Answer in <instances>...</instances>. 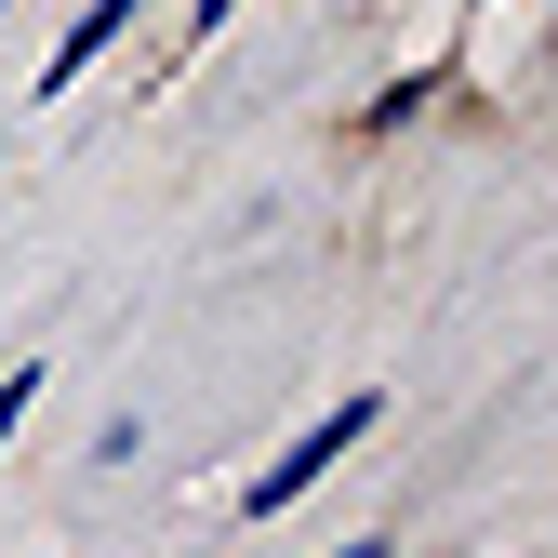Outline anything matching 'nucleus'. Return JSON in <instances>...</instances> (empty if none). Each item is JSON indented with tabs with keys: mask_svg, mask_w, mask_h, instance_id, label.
Listing matches in <instances>:
<instances>
[{
	"mask_svg": "<svg viewBox=\"0 0 558 558\" xmlns=\"http://www.w3.org/2000/svg\"><path fill=\"white\" fill-rule=\"evenodd\" d=\"M373 426H386V399H373V386H360V399H332V412H319V426H306V439H279V452H266V478H253V493H240V519H293V506H306V493H319V478H332L345 452H360V439H373Z\"/></svg>",
	"mask_w": 558,
	"mask_h": 558,
	"instance_id": "f257e3e1",
	"label": "nucleus"
},
{
	"mask_svg": "<svg viewBox=\"0 0 558 558\" xmlns=\"http://www.w3.org/2000/svg\"><path fill=\"white\" fill-rule=\"evenodd\" d=\"M133 14H147V0H94V14H81V27L53 40V66H40V94H66V81H81V66H94V53H107V40H120Z\"/></svg>",
	"mask_w": 558,
	"mask_h": 558,
	"instance_id": "f03ea898",
	"label": "nucleus"
},
{
	"mask_svg": "<svg viewBox=\"0 0 558 558\" xmlns=\"http://www.w3.org/2000/svg\"><path fill=\"white\" fill-rule=\"evenodd\" d=\"M53 373H0V452H14V426H27V399H40Z\"/></svg>",
	"mask_w": 558,
	"mask_h": 558,
	"instance_id": "7ed1b4c3",
	"label": "nucleus"
},
{
	"mask_svg": "<svg viewBox=\"0 0 558 558\" xmlns=\"http://www.w3.org/2000/svg\"><path fill=\"white\" fill-rule=\"evenodd\" d=\"M227 14H240V0H186V27H199V40H214V27H227Z\"/></svg>",
	"mask_w": 558,
	"mask_h": 558,
	"instance_id": "20e7f679",
	"label": "nucleus"
},
{
	"mask_svg": "<svg viewBox=\"0 0 558 558\" xmlns=\"http://www.w3.org/2000/svg\"><path fill=\"white\" fill-rule=\"evenodd\" d=\"M332 558H386V532H360V545H332Z\"/></svg>",
	"mask_w": 558,
	"mask_h": 558,
	"instance_id": "39448f33",
	"label": "nucleus"
},
{
	"mask_svg": "<svg viewBox=\"0 0 558 558\" xmlns=\"http://www.w3.org/2000/svg\"><path fill=\"white\" fill-rule=\"evenodd\" d=\"M0 14H14V0H0Z\"/></svg>",
	"mask_w": 558,
	"mask_h": 558,
	"instance_id": "423d86ee",
	"label": "nucleus"
}]
</instances>
